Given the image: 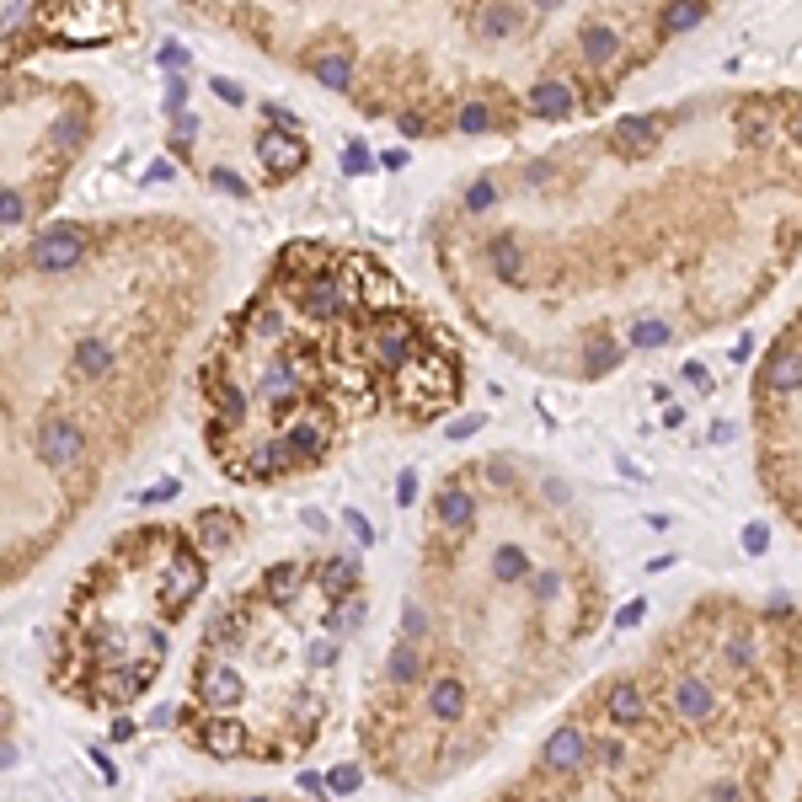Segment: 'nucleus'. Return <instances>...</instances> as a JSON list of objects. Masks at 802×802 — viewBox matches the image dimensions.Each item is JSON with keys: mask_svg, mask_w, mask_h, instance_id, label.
<instances>
[{"mask_svg": "<svg viewBox=\"0 0 802 802\" xmlns=\"http://www.w3.org/2000/svg\"><path fill=\"white\" fill-rule=\"evenodd\" d=\"M524 27V11L514 6V0H492V6L476 11V38L482 43H508Z\"/></svg>", "mask_w": 802, "mask_h": 802, "instance_id": "obj_5", "label": "nucleus"}, {"mask_svg": "<svg viewBox=\"0 0 802 802\" xmlns=\"http://www.w3.org/2000/svg\"><path fill=\"white\" fill-rule=\"evenodd\" d=\"M262 118H268L273 129H289V134H300V118H295V113H284V107H273V102L262 107Z\"/></svg>", "mask_w": 802, "mask_h": 802, "instance_id": "obj_21", "label": "nucleus"}, {"mask_svg": "<svg viewBox=\"0 0 802 802\" xmlns=\"http://www.w3.org/2000/svg\"><path fill=\"white\" fill-rule=\"evenodd\" d=\"M460 129H466V134H482V129H492L487 102H466V107H460Z\"/></svg>", "mask_w": 802, "mask_h": 802, "instance_id": "obj_16", "label": "nucleus"}, {"mask_svg": "<svg viewBox=\"0 0 802 802\" xmlns=\"http://www.w3.org/2000/svg\"><path fill=\"white\" fill-rule=\"evenodd\" d=\"M615 364H621V348L615 343H589V375H605Z\"/></svg>", "mask_w": 802, "mask_h": 802, "instance_id": "obj_14", "label": "nucleus"}, {"mask_svg": "<svg viewBox=\"0 0 802 802\" xmlns=\"http://www.w3.org/2000/svg\"><path fill=\"white\" fill-rule=\"evenodd\" d=\"M412 156H407V150H385V156H380V166H385V172H401V166H407Z\"/></svg>", "mask_w": 802, "mask_h": 802, "instance_id": "obj_27", "label": "nucleus"}, {"mask_svg": "<svg viewBox=\"0 0 802 802\" xmlns=\"http://www.w3.org/2000/svg\"><path fill=\"white\" fill-rule=\"evenodd\" d=\"M738 134H744V140H760V134H765V113H744V123H738Z\"/></svg>", "mask_w": 802, "mask_h": 802, "instance_id": "obj_24", "label": "nucleus"}, {"mask_svg": "<svg viewBox=\"0 0 802 802\" xmlns=\"http://www.w3.org/2000/svg\"><path fill=\"white\" fill-rule=\"evenodd\" d=\"M396 129H401V134H423V129H428V123H423L418 113H401V118H396Z\"/></svg>", "mask_w": 802, "mask_h": 802, "instance_id": "obj_28", "label": "nucleus"}, {"mask_svg": "<svg viewBox=\"0 0 802 802\" xmlns=\"http://www.w3.org/2000/svg\"><path fill=\"white\" fill-rule=\"evenodd\" d=\"M706 17V0H669V11H663V33H690Z\"/></svg>", "mask_w": 802, "mask_h": 802, "instance_id": "obj_11", "label": "nucleus"}, {"mask_svg": "<svg viewBox=\"0 0 802 802\" xmlns=\"http://www.w3.org/2000/svg\"><path fill=\"white\" fill-rule=\"evenodd\" d=\"M145 177H150V182H166V177H172V161H156V166H150Z\"/></svg>", "mask_w": 802, "mask_h": 802, "instance_id": "obj_29", "label": "nucleus"}, {"mask_svg": "<svg viewBox=\"0 0 802 802\" xmlns=\"http://www.w3.org/2000/svg\"><path fill=\"white\" fill-rule=\"evenodd\" d=\"M214 551L193 524H145L123 535L70 594L49 680L75 706H134L161 680L172 631L204 594Z\"/></svg>", "mask_w": 802, "mask_h": 802, "instance_id": "obj_1", "label": "nucleus"}, {"mask_svg": "<svg viewBox=\"0 0 802 802\" xmlns=\"http://www.w3.org/2000/svg\"><path fill=\"white\" fill-rule=\"evenodd\" d=\"M492 204H498V193H492V182L482 177V182H471V193H466V209H476V214H482V209H492Z\"/></svg>", "mask_w": 802, "mask_h": 802, "instance_id": "obj_18", "label": "nucleus"}, {"mask_svg": "<svg viewBox=\"0 0 802 802\" xmlns=\"http://www.w3.org/2000/svg\"><path fill=\"white\" fill-rule=\"evenodd\" d=\"M487 262H492V273H498L503 284H519L524 279V252H519V236H492L487 241Z\"/></svg>", "mask_w": 802, "mask_h": 802, "instance_id": "obj_8", "label": "nucleus"}, {"mask_svg": "<svg viewBox=\"0 0 802 802\" xmlns=\"http://www.w3.org/2000/svg\"><path fill=\"white\" fill-rule=\"evenodd\" d=\"M658 134H663V123L658 118H647V113H626V118H615V150H621V156H647V150L658 145Z\"/></svg>", "mask_w": 802, "mask_h": 802, "instance_id": "obj_4", "label": "nucleus"}, {"mask_svg": "<svg viewBox=\"0 0 802 802\" xmlns=\"http://www.w3.org/2000/svg\"><path fill=\"white\" fill-rule=\"evenodd\" d=\"M578 49H583V59H589L594 70H605V65H615L621 59V33L615 27H605V22H589L578 33Z\"/></svg>", "mask_w": 802, "mask_h": 802, "instance_id": "obj_7", "label": "nucleus"}, {"mask_svg": "<svg viewBox=\"0 0 802 802\" xmlns=\"http://www.w3.org/2000/svg\"><path fill=\"white\" fill-rule=\"evenodd\" d=\"M188 65V49H177V43H166L161 49V70H182Z\"/></svg>", "mask_w": 802, "mask_h": 802, "instance_id": "obj_23", "label": "nucleus"}, {"mask_svg": "<svg viewBox=\"0 0 802 802\" xmlns=\"http://www.w3.org/2000/svg\"><path fill=\"white\" fill-rule=\"evenodd\" d=\"M182 107H188V86H182V81H172V86H166V113H172V118H182Z\"/></svg>", "mask_w": 802, "mask_h": 802, "instance_id": "obj_22", "label": "nucleus"}, {"mask_svg": "<svg viewBox=\"0 0 802 802\" xmlns=\"http://www.w3.org/2000/svg\"><path fill=\"white\" fill-rule=\"evenodd\" d=\"M669 321H637V327H631V343H637V348H663V343H669Z\"/></svg>", "mask_w": 802, "mask_h": 802, "instance_id": "obj_13", "label": "nucleus"}, {"mask_svg": "<svg viewBox=\"0 0 802 802\" xmlns=\"http://www.w3.org/2000/svg\"><path fill=\"white\" fill-rule=\"evenodd\" d=\"M257 156H262V166H268V177H295L300 166L311 161V145H305V134L273 129V134H262Z\"/></svg>", "mask_w": 802, "mask_h": 802, "instance_id": "obj_3", "label": "nucleus"}, {"mask_svg": "<svg viewBox=\"0 0 802 802\" xmlns=\"http://www.w3.org/2000/svg\"><path fill=\"white\" fill-rule=\"evenodd\" d=\"M332 786H337V792H353V786H359V770H353V765H343V770L332 776Z\"/></svg>", "mask_w": 802, "mask_h": 802, "instance_id": "obj_25", "label": "nucleus"}, {"mask_svg": "<svg viewBox=\"0 0 802 802\" xmlns=\"http://www.w3.org/2000/svg\"><path fill=\"white\" fill-rule=\"evenodd\" d=\"M22 220H27L22 188H0V230H11V225H22Z\"/></svg>", "mask_w": 802, "mask_h": 802, "instance_id": "obj_12", "label": "nucleus"}, {"mask_svg": "<svg viewBox=\"0 0 802 802\" xmlns=\"http://www.w3.org/2000/svg\"><path fill=\"white\" fill-rule=\"evenodd\" d=\"M573 102H578V91L567 86V81H535L530 97H524V107H530L535 118H551V123L573 113Z\"/></svg>", "mask_w": 802, "mask_h": 802, "instance_id": "obj_6", "label": "nucleus"}, {"mask_svg": "<svg viewBox=\"0 0 802 802\" xmlns=\"http://www.w3.org/2000/svg\"><path fill=\"white\" fill-rule=\"evenodd\" d=\"M75 375H81V380H102V375H113V348H107L102 337H86V343L75 348Z\"/></svg>", "mask_w": 802, "mask_h": 802, "instance_id": "obj_9", "label": "nucleus"}, {"mask_svg": "<svg viewBox=\"0 0 802 802\" xmlns=\"http://www.w3.org/2000/svg\"><path fill=\"white\" fill-rule=\"evenodd\" d=\"M81 257H86V225H49L27 246V262L38 273H70Z\"/></svg>", "mask_w": 802, "mask_h": 802, "instance_id": "obj_2", "label": "nucleus"}, {"mask_svg": "<svg viewBox=\"0 0 802 802\" xmlns=\"http://www.w3.org/2000/svg\"><path fill=\"white\" fill-rule=\"evenodd\" d=\"M685 380H690V385H701V391H712V375H706V369H701L696 359L685 364Z\"/></svg>", "mask_w": 802, "mask_h": 802, "instance_id": "obj_26", "label": "nucleus"}, {"mask_svg": "<svg viewBox=\"0 0 802 802\" xmlns=\"http://www.w3.org/2000/svg\"><path fill=\"white\" fill-rule=\"evenodd\" d=\"M369 166H375V161H369L364 145H348V150H343V172H348V177H364Z\"/></svg>", "mask_w": 802, "mask_h": 802, "instance_id": "obj_20", "label": "nucleus"}, {"mask_svg": "<svg viewBox=\"0 0 802 802\" xmlns=\"http://www.w3.org/2000/svg\"><path fill=\"white\" fill-rule=\"evenodd\" d=\"M530 11H557V6H567V0H524Z\"/></svg>", "mask_w": 802, "mask_h": 802, "instance_id": "obj_30", "label": "nucleus"}, {"mask_svg": "<svg viewBox=\"0 0 802 802\" xmlns=\"http://www.w3.org/2000/svg\"><path fill=\"white\" fill-rule=\"evenodd\" d=\"M311 75L327 91H348L353 86V59L348 54H321V59H311Z\"/></svg>", "mask_w": 802, "mask_h": 802, "instance_id": "obj_10", "label": "nucleus"}, {"mask_svg": "<svg viewBox=\"0 0 802 802\" xmlns=\"http://www.w3.org/2000/svg\"><path fill=\"white\" fill-rule=\"evenodd\" d=\"M209 182H214L220 193H230V198H246V193H252V188H246V182H241L236 172H225V166H214V172H209Z\"/></svg>", "mask_w": 802, "mask_h": 802, "instance_id": "obj_17", "label": "nucleus"}, {"mask_svg": "<svg viewBox=\"0 0 802 802\" xmlns=\"http://www.w3.org/2000/svg\"><path fill=\"white\" fill-rule=\"evenodd\" d=\"M86 140V118H54V145H81Z\"/></svg>", "mask_w": 802, "mask_h": 802, "instance_id": "obj_15", "label": "nucleus"}, {"mask_svg": "<svg viewBox=\"0 0 802 802\" xmlns=\"http://www.w3.org/2000/svg\"><path fill=\"white\" fill-rule=\"evenodd\" d=\"M209 86H214V97H220L225 107H241V102H246V91H241V81H225V75H214Z\"/></svg>", "mask_w": 802, "mask_h": 802, "instance_id": "obj_19", "label": "nucleus"}]
</instances>
